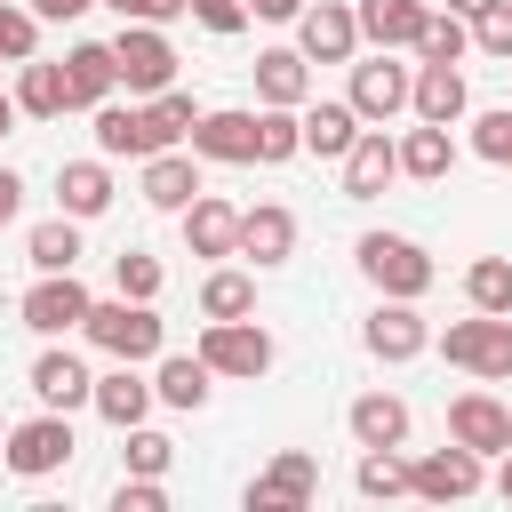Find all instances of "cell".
Instances as JSON below:
<instances>
[{"label": "cell", "mask_w": 512, "mask_h": 512, "mask_svg": "<svg viewBox=\"0 0 512 512\" xmlns=\"http://www.w3.org/2000/svg\"><path fill=\"white\" fill-rule=\"evenodd\" d=\"M352 16H360L368 48H416V32H424V0H360Z\"/></svg>", "instance_id": "cell-25"}, {"label": "cell", "mask_w": 512, "mask_h": 512, "mask_svg": "<svg viewBox=\"0 0 512 512\" xmlns=\"http://www.w3.org/2000/svg\"><path fill=\"white\" fill-rule=\"evenodd\" d=\"M96 152L104 160H144L152 144H144V104H96Z\"/></svg>", "instance_id": "cell-31"}, {"label": "cell", "mask_w": 512, "mask_h": 512, "mask_svg": "<svg viewBox=\"0 0 512 512\" xmlns=\"http://www.w3.org/2000/svg\"><path fill=\"white\" fill-rule=\"evenodd\" d=\"M112 512H168V488H160L152 472H136V480H120V496H112Z\"/></svg>", "instance_id": "cell-46"}, {"label": "cell", "mask_w": 512, "mask_h": 512, "mask_svg": "<svg viewBox=\"0 0 512 512\" xmlns=\"http://www.w3.org/2000/svg\"><path fill=\"white\" fill-rule=\"evenodd\" d=\"M24 256H32V272H72V264H80V216L32 224V232H24Z\"/></svg>", "instance_id": "cell-32"}, {"label": "cell", "mask_w": 512, "mask_h": 512, "mask_svg": "<svg viewBox=\"0 0 512 512\" xmlns=\"http://www.w3.org/2000/svg\"><path fill=\"white\" fill-rule=\"evenodd\" d=\"M96 8H112L120 24H176V16H192V0H96Z\"/></svg>", "instance_id": "cell-44"}, {"label": "cell", "mask_w": 512, "mask_h": 512, "mask_svg": "<svg viewBox=\"0 0 512 512\" xmlns=\"http://www.w3.org/2000/svg\"><path fill=\"white\" fill-rule=\"evenodd\" d=\"M144 200L168 208V216L192 208V200H200V152H176V144L152 152V160H144Z\"/></svg>", "instance_id": "cell-20"}, {"label": "cell", "mask_w": 512, "mask_h": 512, "mask_svg": "<svg viewBox=\"0 0 512 512\" xmlns=\"http://www.w3.org/2000/svg\"><path fill=\"white\" fill-rule=\"evenodd\" d=\"M352 488H360V496H376V504L408 496V464H400V448H360V472H352Z\"/></svg>", "instance_id": "cell-36"}, {"label": "cell", "mask_w": 512, "mask_h": 512, "mask_svg": "<svg viewBox=\"0 0 512 512\" xmlns=\"http://www.w3.org/2000/svg\"><path fill=\"white\" fill-rule=\"evenodd\" d=\"M192 120H200V104H192L184 88H160V96H144V144H152V152L184 144V136H192ZM152 152H144V160H152Z\"/></svg>", "instance_id": "cell-30"}, {"label": "cell", "mask_w": 512, "mask_h": 512, "mask_svg": "<svg viewBox=\"0 0 512 512\" xmlns=\"http://www.w3.org/2000/svg\"><path fill=\"white\" fill-rule=\"evenodd\" d=\"M464 304L472 312H512V256H480L464 272Z\"/></svg>", "instance_id": "cell-37"}, {"label": "cell", "mask_w": 512, "mask_h": 512, "mask_svg": "<svg viewBox=\"0 0 512 512\" xmlns=\"http://www.w3.org/2000/svg\"><path fill=\"white\" fill-rule=\"evenodd\" d=\"M496 496L512 504V448H504V472H496Z\"/></svg>", "instance_id": "cell-50"}, {"label": "cell", "mask_w": 512, "mask_h": 512, "mask_svg": "<svg viewBox=\"0 0 512 512\" xmlns=\"http://www.w3.org/2000/svg\"><path fill=\"white\" fill-rule=\"evenodd\" d=\"M360 272L376 280V296H408V304L440 280L432 256H424L416 240H400V232H368V240H360Z\"/></svg>", "instance_id": "cell-4"}, {"label": "cell", "mask_w": 512, "mask_h": 512, "mask_svg": "<svg viewBox=\"0 0 512 512\" xmlns=\"http://www.w3.org/2000/svg\"><path fill=\"white\" fill-rule=\"evenodd\" d=\"M360 128H368V120H360L352 104H312V96L296 104V136H304V152H312V160H344Z\"/></svg>", "instance_id": "cell-15"}, {"label": "cell", "mask_w": 512, "mask_h": 512, "mask_svg": "<svg viewBox=\"0 0 512 512\" xmlns=\"http://www.w3.org/2000/svg\"><path fill=\"white\" fill-rule=\"evenodd\" d=\"M8 128H16V96H0V144H8Z\"/></svg>", "instance_id": "cell-51"}, {"label": "cell", "mask_w": 512, "mask_h": 512, "mask_svg": "<svg viewBox=\"0 0 512 512\" xmlns=\"http://www.w3.org/2000/svg\"><path fill=\"white\" fill-rule=\"evenodd\" d=\"M80 336L96 344V352H112V360H160V312L152 304H136V296H112V304H88V320H80Z\"/></svg>", "instance_id": "cell-1"}, {"label": "cell", "mask_w": 512, "mask_h": 512, "mask_svg": "<svg viewBox=\"0 0 512 512\" xmlns=\"http://www.w3.org/2000/svg\"><path fill=\"white\" fill-rule=\"evenodd\" d=\"M64 88H72V112H96L112 88H120V64H112V40H80L64 56Z\"/></svg>", "instance_id": "cell-19"}, {"label": "cell", "mask_w": 512, "mask_h": 512, "mask_svg": "<svg viewBox=\"0 0 512 512\" xmlns=\"http://www.w3.org/2000/svg\"><path fill=\"white\" fill-rule=\"evenodd\" d=\"M16 112H32V120H64V112H72L64 64H40V56H24V64H16Z\"/></svg>", "instance_id": "cell-27"}, {"label": "cell", "mask_w": 512, "mask_h": 512, "mask_svg": "<svg viewBox=\"0 0 512 512\" xmlns=\"http://www.w3.org/2000/svg\"><path fill=\"white\" fill-rule=\"evenodd\" d=\"M296 152H304L296 112H288V104H264V112H256V160H264V168H280V160H296Z\"/></svg>", "instance_id": "cell-38"}, {"label": "cell", "mask_w": 512, "mask_h": 512, "mask_svg": "<svg viewBox=\"0 0 512 512\" xmlns=\"http://www.w3.org/2000/svg\"><path fill=\"white\" fill-rule=\"evenodd\" d=\"M200 360H208V376H264L272 368V336L256 328V320H208L200 328Z\"/></svg>", "instance_id": "cell-6"}, {"label": "cell", "mask_w": 512, "mask_h": 512, "mask_svg": "<svg viewBox=\"0 0 512 512\" xmlns=\"http://www.w3.org/2000/svg\"><path fill=\"white\" fill-rule=\"evenodd\" d=\"M472 488H480V456H472L464 440H448V448H432V456H416V464H408V496L464 504Z\"/></svg>", "instance_id": "cell-12"}, {"label": "cell", "mask_w": 512, "mask_h": 512, "mask_svg": "<svg viewBox=\"0 0 512 512\" xmlns=\"http://www.w3.org/2000/svg\"><path fill=\"white\" fill-rule=\"evenodd\" d=\"M88 8H96V0H32L40 24H72V16H88Z\"/></svg>", "instance_id": "cell-47"}, {"label": "cell", "mask_w": 512, "mask_h": 512, "mask_svg": "<svg viewBox=\"0 0 512 512\" xmlns=\"http://www.w3.org/2000/svg\"><path fill=\"white\" fill-rule=\"evenodd\" d=\"M320 496V464L304 456V448H280L256 480H248V512H304Z\"/></svg>", "instance_id": "cell-7"}, {"label": "cell", "mask_w": 512, "mask_h": 512, "mask_svg": "<svg viewBox=\"0 0 512 512\" xmlns=\"http://www.w3.org/2000/svg\"><path fill=\"white\" fill-rule=\"evenodd\" d=\"M184 144H192L200 160H224V168H240V160H256V112H200Z\"/></svg>", "instance_id": "cell-16"}, {"label": "cell", "mask_w": 512, "mask_h": 512, "mask_svg": "<svg viewBox=\"0 0 512 512\" xmlns=\"http://www.w3.org/2000/svg\"><path fill=\"white\" fill-rule=\"evenodd\" d=\"M408 80H416V72L392 64V48H376L368 64H352V96H344V104H352L368 128H384L392 112H408Z\"/></svg>", "instance_id": "cell-8"}, {"label": "cell", "mask_w": 512, "mask_h": 512, "mask_svg": "<svg viewBox=\"0 0 512 512\" xmlns=\"http://www.w3.org/2000/svg\"><path fill=\"white\" fill-rule=\"evenodd\" d=\"M0 440H8V424H0Z\"/></svg>", "instance_id": "cell-53"}, {"label": "cell", "mask_w": 512, "mask_h": 512, "mask_svg": "<svg viewBox=\"0 0 512 512\" xmlns=\"http://www.w3.org/2000/svg\"><path fill=\"white\" fill-rule=\"evenodd\" d=\"M344 424H352L360 448H408V400L400 392H360L344 408Z\"/></svg>", "instance_id": "cell-23"}, {"label": "cell", "mask_w": 512, "mask_h": 512, "mask_svg": "<svg viewBox=\"0 0 512 512\" xmlns=\"http://www.w3.org/2000/svg\"><path fill=\"white\" fill-rule=\"evenodd\" d=\"M256 96L296 112V104L312 96V64H304V48H264V56H256Z\"/></svg>", "instance_id": "cell-26"}, {"label": "cell", "mask_w": 512, "mask_h": 512, "mask_svg": "<svg viewBox=\"0 0 512 512\" xmlns=\"http://www.w3.org/2000/svg\"><path fill=\"white\" fill-rule=\"evenodd\" d=\"M464 48H472V24H464L456 8H424L416 56H424V64H464Z\"/></svg>", "instance_id": "cell-35"}, {"label": "cell", "mask_w": 512, "mask_h": 512, "mask_svg": "<svg viewBox=\"0 0 512 512\" xmlns=\"http://www.w3.org/2000/svg\"><path fill=\"white\" fill-rule=\"evenodd\" d=\"M72 416L64 408H40V416H24V424H8V440H0V464L16 472V480H48V472H64L72 464Z\"/></svg>", "instance_id": "cell-2"}, {"label": "cell", "mask_w": 512, "mask_h": 512, "mask_svg": "<svg viewBox=\"0 0 512 512\" xmlns=\"http://www.w3.org/2000/svg\"><path fill=\"white\" fill-rule=\"evenodd\" d=\"M448 440H464L472 456H504L512 448V408L496 392H456L448 400Z\"/></svg>", "instance_id": "cell-11"}, {"label": "cell", "mask_w": 512, "mask_h": 512, "mask_svg": "<svg viewBox=\"0 0 512 512\" xmlns=\"http://www.w3.org/2000/svg\"><path fill=\"white\" fill-rule=\"evenodd\" d=\"M472 48L496 56V64H512V0H488V8L472 16Z\"/></svg>", "instance_id": "cell-41"}, {"label": "cell", "mask_w": 512, "mask_h": 512, "mask_svg": "<svg viewBox=\"0 0 512 512\" xmlns=\"http://www.w3.org/2000/svg\"><path fill=\"white\" fill-rule=\"evenodd\" d=\"M32 392H40V408H64V416H72V408H88L96 376H88L72 352H56V344H48V352L32 360Z\"/></svg>", "instance_id": "cell-24"}, {"label": "cell", "mask_w": 512, "mask_h": 512, "mask_svg": "<svg viewBox=\"0 0 512 512\" xmlns=\"http://www.w3.org/2000/svg\"><path fill=\"white\" fill-rule=\"evenodd\" d=\"M464 104H472V88H464V72H456V64H416V80H408V112H416V120L456 128V120H464Z\"/></svg>", "instance_id": "cell-14"}, {"label": "cell", "mask_w": 512, "mask_h": 512, "mask_svg": "<svg viewBox=\"0 0 512 512\" xmlns=\"http://www.w3.org/2000/svg\"><path fill=\"white\" fill-rule=\"evenodd\" d=\"M88 304H96V296H88L72 272H40V280L24 288V304H16V312H24V328H32V336H64V328H80V320H88Z\"/></svg>", "instance_id": "cell-9"}, {"label": "cell", "mask_w": 512, "mask_h": 512, "mask_svg": "<svg viewBox=\"0 0 512 512\" xmlns=\"http://www.w3.org/2000/svg\"><path fill=\"white\" fill-rule=\"evenodd\" d=\"M472 152H480V160H496V168H512V104H496V112H480V120H472Z\"/></svg>", "instance_id": "cell-43"}, {"label": "cell", "mask_w": 512, "mask_h": 512, "mask_svg": "<svg viewBox=\"0 0 512 512\" xmlns=\"http://www.w3.org/2000/svg\"><path fill=\"white\" fill-rule=\"evenodd\" d=\"M440 352H448V368L504 384V376H512V312H472V320H448Z\"/></svg>", "instance_id": "cell-3"}, {"label": "cell", "mask_w": 512, "mask_h": 512, "mask_svg": "<svg viewBox=\"0 0 512 512\" xmlns=\"http://www.w3.org/2000/svg\"><path fill=\"white\" fill-rule=\"evenodd\" d=\"M16 208H24V176L0 168V224H16Z\"/></svg>", "instance_id": "cell-48"}, {"label": "cell", "mask_w": 512, "mask_h": 512, "mask_svg": "<svg viewBox=\"0 0 512 512\" xmlns=\"http://www.w3.org/2000/svg\"><path fill=\"white\" fill-rule=\"evenodd\" d=\"M24 56H40V16L0 0V64H24Z\"/></svg>", "instance_id": "cell-40"}, {"label": "cell", "mask_w": 512, "mask_h": 512, "mask_svg": "<svg viewBox=\"0 0 512 512\" xmlns=\"http://www.w3.org/2000/svg\"><path fill=\"white\" fill-rule=\"evenodd\" d=\"M448 8H456V16H464V24H472V16H480V8H488V0H448Z\"/></svg>", "instance_id": "cell-52"}, {"label": "cell", "mask_w": 512, "mask_h": 512, "mask_svg": "<svg viewBox=\"0 0 512 512\" xmlns=\"http://www.w3.org/2000/svg\"><path fill=\"white\" fill-rule=\"evenodd\" d=\"M112 280H120V296H136V304H152L168 272H160V256H144V248H120V256H112Z\"/></svg>", "instance_id": "cell-39"}, {"label": "cell", "mask_w": 512, "mask_h": 512, "mask_svg": "<svg viewBox=\"0 0 512 512\" xmlns=\"http://www.w3.org/2000/svg\"><path fill=\"white\" fill-rule=\"evenodd\" d=\"M240 256H256V264H288V256H296V216H288L280 200L240 208Z\"/></svg>", "instance_id": "cell-21"}, {"label": "cell", "mask_w": 512, "mask_h": 512, "mask_svg": "<svg viewBox=\"0 0 512 512\" xmlns=\"http://www.w3.org/2000/svg\"><path fill=\"white\" fill-rule=\"evenodd\" d=\"M304 0H248V16H264V24H288Z\"/></svg>", "instance_id": "cell-49"}, {"label": "cell", "mask_w": 512, "mask_h": 512, "mask_svg": "<svg viewBox=\"0 0 512 512\" xmlns=\"http://www.w3.org/2000/svg\"><path fill=\"white\" fill-rule=\"evenodd\" d=\"M248 312H256V280L232 272V264H216L200 280V320H248Z\"/></svg>", "instance_id": "cell-34"}, {"label": "cell", "mask_w": 512, "mask_h": 512, "mask_svg": "<svg viewBox=\"0 0 512 512\" xmlns=\"http://www.w3.org/2000/svg\"><path fill=\"white\" fill-rule=\"evenodd\" d=\"M296 48H304V64H352V48H360V16H352L344 0L296 8Z\"/></svg>", "instance_id": "cell-10"}, {"label": "cell", "mask_w": 512, "mask_h": 512, "mask_svg": "<svg viewBox=\"0 0 512 512\" xmlns=\"http://www.w3.org/2000/svg\"><path fill=\"white\" fill-rule=\"evenodd\" d=\"M360 344H368L376 360H392V368H400V360H416V352L432 344V328H424V312H416L408 296H384V304L368 312V328H360Z\"/></svg>", "instance_id": "cell-13"}, {"label": "cell", "mask_w": 512, "mask_h": 512, "mask_svg": "<svg viewBox=\"0 0 512 512\" xmlns=\"http://www.w3.org/2000/svg\"><path fill=\"white\" fill-rule=\"evenodd\" d=\"M152 400H160V408H200V400H208V360H200V352H168L160 376H152Z\"/></svg>", "instance_id": "cell-33"}, {"label": "cell", "mask_w": 512, "mask_h": 512, "mask_svg": "<svg viewBox=\"0 0 512 512\" xmlns=\"http://www.w3.org/2000/svg\"><path fill=\"white\" fill-rule=\"evenodd\" d=\"M392 152H400V176H416V184H440V176L456 168V136H448V128H432V120H416Z\"/></svg>", "instance_id": "cell-28"}, {"label": "cell", "mask_w": 512, "mask_h": 512, "mask_svg": "<svg viewBox=\"0 0 512 512\" xmlns=\"http://www.w3.org/2000/svg\"><path fill=\"white\" fill-rule=\"evenodd\" d=\"M392 176H400L392 136H384V128H360V136H352V152H344V200H376Z\"/></svg>", "instance_id": "cell-17"}, {"label": "cell", "mask_w": 512, "mask_h": 512, "mask_svg": "<svg viewBox=\"0 0 512 512\" xmlns=\"http://www.w3.org/2000/svg\"><path fill=\"white\" fill-rule=\"evenodd\" d=\"M88 408L112 424V432H128V424H144L152 416V384L136 376V360H120L112 376H96V392H88Z\"/></svg>", "instance_id": "cell-22"}, {"label": "cell", "mask_w": 512, "mask_h": 512, "mask_svg": "<svg viewBox=\"0 0 512 512\" xmlns=\"http://www.w3.org/2000/svg\"><path fill=\"white\" fill-rule=\"evenodd\" d=\"M56 200H64V216H80V224L104 216V208H112V168H104V160H64V168H56Z\"/></svg>", "instance_id": "cell-29"}, {"label": "cell", "mask_w": 512, "mask_h": 512, "mask_svg": "<svg viewBox=\"0 0 512 512\" xmlns=\"http://www.w3.org/2000/svg\"><path fill=\"white\" fill-rule=\"evenodd\" d=\"M176 216H184V248H192V256H240V208H232V200L200 192V200L176 208Z\"/></svg>", "instance_id": "cell-18"}, {"label": "cell", "mask_w": 512, "mask_h": 512, "mask_svg": "<svg viewBox=\"0 0 512 512\" xmlns=\"http://www.w3.org/2000/svg\"><path fill=\"white\" fill-rule=\"evenodd\" d=\"M168 464H176V440L152 432V424H128V472H152V480H160Z\"/></svg>", "instance_id": "cell-42"}, {"label": "cell", "mask_w": 512, "mask_h": 512, "mask_svg": "<svg viewBox=\"0 0 512 512\" xmlns=\"http://www.w3.org/2000/svg\"><path fill=\"white\" fill-rule=\"evenodd\" d=\"M192 24H208L216 40H232V32H248V0H192Z\"/></svg>", "instance_id": "cell-45"}, {"label": "cell", "mask_w": 512, "mask_h": 512, "mask_svg": "<svg viewBox=\"0 0 512 512\" xmlns=\"http://www.w3.org/2000/svg\"><path fill=\"white\" fill-rule=\"evenodd\" d=\"M112 64H120V88H128V96H160V88L176 80V48H168L160 24H120Z\"/></svg>", "instance_id": "cell-5"}]
</instances>
